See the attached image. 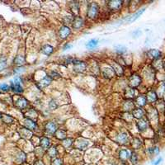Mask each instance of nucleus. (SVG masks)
Segmentation results:
<instances>
[{"mask_svg":"<svg viewBox=\"0 0 165 165\" xmlns=\"http://www.w3.org/2000/svg\"><path fill=\"white\" fill-rule=\"evenodd\" d=\"M111 68H113V70L115 71V74H117L118 76H122L123 73H124V69L118 63L114 62L111 65Z\"/></svg>","mask_w":165,"mask_h":165,"instance_id":"obj_19","label":"nucleus"},{"mask_svg":"<svg viewBox=\"0 0 165 165\" xmlns=\"http://www.w3.org/2000/svg\"><path fill=\"white\" fill-rule=\"evenodd\" d=\"M163 162V158L162 157H159L156 160H154L153 162L151 163V164L152 165H160L161 163Z\"/></svg>","mask_w":165,"mask_h":165,"instance_id":"obj_42","label":"nucleus"},{"mask_svg":"<svg viewBox=\"0 0 165 165\" xmlns=\"http://www.w3.org/2000/svg\"><path fill=\"white\" fill-rule=\"evenodd\" d=\"M164 83H165V79H164Z\"/></svg>","mask_w":165,"mask_h":165,"instance_id":"obj_51","label":"nucleus"},{"mask_svg":"<svg viewBox=\"0 0 165 165\" xmlns=\"http://www.w3.org/2000/svg\"><path fill=\"white\" fill-rule=\"evenodd\" d=\"M3 121L6 123H12L13 121V118L9 117L8 115H4V116H3Z\"/></svg>","mask_w":165,"mask_h":165,"instance_id":"obj_39","label":"nucleus"},{"mask_svg":"<svg viewBox=\"0 0 165 165\" xmlns=\"http://www.w3.org/2000/svg\"><path fill=\"white\" fill-rule=\"evenodd\" d=\"M147 54H148V56L153 60H159V59H161V57H162V52L159 51V50H156V49L149 50L148 53H147Z\"/></svg>","mask_w":165,"mask_h":165,"instance_id":"obj_7","label":"nucleus"},{"mask_svg":"<svg viewBox=\"0 0 165 165\" xmlns=\"http://www.w3.org/2000/svg\"><path fill=\"white\" fill-rule=\"evenodd\" d=\"M128 140V135L125 132H121L116 137V141L120 145H125Z\"/></svg>","mask_w":165,"mask_h":165,"instance_id":"obj_11","label":"nucleus"},{"mask_svg":"<svg viewBox=\"0 0 165 165\" xmlns=\"http://www.w3.org/2000/svg\"><path fill=\"white\" fill-rule=\"evenodd\" d=\"M73 141H74V139H65L63 140V145L65 147V148H69L70 146L73 144Z\"/></svg>","mask_w":165,"mask_h":165,"instance_id":"obj_36","label":"nucleus"},{"mask_svg":"<svg viewBox=\"0 0 165 165\" xmlns=\"http://www.w3.org/2000/svg\"><path fill=\"white\" fill-rule=\"evenodd\" d=\"M7 60L6 59H0V72L3 71L7 67Z\"/></svg>","mask_w":165,"mask_h":165,"instance_id":"obj_37","label":"nucleus"},{"mask_svg":"<svg viewBox=\"0 0 165 165\" xmlns=\"http://www.w3.org/2000/svg\"><path fill=\"white\" fill-rule=\"evenodd\" d=\"M122 3H123V1H120V0L109 1L108 8L111 9V11H117V10H119V9L121 8Z\"/></svg>","mask_w":165,"mask_h":165,"instance_id":"obj_9","label":"nucleus"},{"mask_svg":"<svg viewBox=\"0 0 165 165\" xmlns=\"http://www.w3.org/2000/svg\"><path fill=\"white\" fill-rule=\"evenodd\" d=\"M145 9H146V8H143V9H139V10H138V11L136 12H135L134 14L131 15V17H127V18H125V20L128 23H134L135 21L136 20V19H138L141 15L145 12Z\"/></svg>","mask_w":165,"mask_h":165,"instance_id":"obj_6","label":"nucleus"},{"mask_svg":"<svg viewBox=\"0 0 165 165\" xmlns=\"http://www.w3.org/2000/svg\"><path fill=\"white\" fill-rule=\"evenodd\" d=\"M163 69L165 70V61H163Z\"/></svg>","mask_w":165,"mask_h":165,"instance_id":"obj_49","label":"nucleus"},{"mask_svg":"<svg viewBox=\"0 0 165 165\" xmlns=\"http://www.w3.org/2000/svg\"><path fill=\"white\" fill-rule=\"evenodd\" d=\"M1 117H2V115H1V113H0V118H1Z\"/></svg>","mask_w":165,"mask_h":165,"instance_id":"obj_50","label":"nucleus"},{"mask_svg":"<svg viewBox=\"0 0 165 165\" xmlns=\"http://www.w3.org/2000/svg\"><path fill=\"white\" fill-rule=\"evenodd\" d=\"M140 34H141V31H140V30H136V31H135L134 32H133V37H138L140 36Z\"/></svg>","mask_w":165,"mask_h":165,"instance_id":"obj_45","label":"nucleus"},{"mask_svg":"<svg viewBox=\"0 0 165 165\" xmlns=\"http://www.w3.org/2000/svg\"><path fill=\"white\" fill-rule=\"evenodd\" d=\"M129 159H130V161H131L132 165H136L139 162V155L135 151L131 152V156H130Z\"/></svg>","mask_w":165,"mask_h":165,"instance_id":"obj_25","label":"nucleus"},{"mask_svg":"<svg viewBox=\"0 0 165 165\" xmlns=\"http://www.w3.org/2000/svg\"><path fill=\"white\" fill-rule=\"evenodd\" d=\"M45 129L48 135H54L57 131V125L54 122H48L45 125Z\"/></svg>","mask_w":165,"mask_h":165,"instance_id":"obj_12","label":"nucleus"},{"mask_svg":"<svg viewBox=\"0 0 165 165\" xmlns=\"http://www.w3.org/2000/svg\"><path fill=\"white\" fill-rule=\"evenodd\" d=\"M70 33H71L70 29L66 26H61V28H60V31H59V36H60L61 39H66V38H68V37L70 35Z\"/></svg>","mask_w":165,"mask_h":165,"instance_id":"obj_13","label":"nucleus"},{"mask_svg":"<svg viewBox=\"0 0 165 165\" xmlns=\"http://www.w3.org/2000/svg\"><path fill=\"white\" fill-rule=\"evenodd\" d=\"M142 82V79L139 76V74H134L129 78V85L132 88L139 87Z\"/></svg>","mask_w":165,"mask_h":165,"instance_id":"obj_3","label":"nucleus"},{"mask_svg":"<svg viewBox=\"0 0 165 165\" xmlns=\"http://www.w3.org/2000/svg\"><path fill=\"white\" fill-rule=\"evenodd\" d=\"M40 145L43 149H49L50 148V139L47 137H42L40 140Z\"/></svg>","mask_w":165,"mask_h":165,"instance_id":"obj_24","label":"nucleus"},{"mask_svg":"<svg viewBox=\"0 0 165 165\" xmlns=\"http://www.w3.org/2000/svg\"><path fill=\"white\" fill-rule=\"evenodd\" d=\"M114 49H115V51H116V52H117V54H125V52L127 51V48H126L125 46H123V45H117V46H114Z\"/></svg>","mask_w":165,"mask_h":165,"instance_id":"obj_26","label":"nucleus"},{"mask_svg":"<svg viewBox=\"0 0 165 165\" xmlns=\"http://www.w3.org/2000/svg\"><path fill=\"white\" fill-rule=\"evenodd\" d=\"M26 62V60H25V58L22 55H17L16 56V58L14 59V64L15 65H17L18 66H21L24 65Z\"/></svg>","mask_w":165,"mask_h":165,"instance_id":"obj_29","label":"nucleus"},{"mask_svg":"<svg viewBox=\"0 0 165 165\" xmlns=\"http://www.w3.org/2000/svg\"><path fill=\"white\" fill-rule=\"evenodd\" d=\"M135 102H136V104L140 107H145L147 103H148V101H147V98H146V96L145 95H139V96H137L136 99H135Z\"/></svg>","mask_w":165,"mask_h":165,"instance_id":"obj_18","label":"nucleus"},{"mask_svg":"<svg viewBox=\"0 0 165 165\" xmlns=\"http://www.w3.org/2000/svg\"><path fill=\"white\" fill-rule=\"evenodd\" d=\"M157 94H158V97L160 96V97H163L165 93V83L164 82H162L160 83V85L159 86V88L157 90Z\"/></svg>","mask_w":165,"mask_h":165,"instance_id":"obj_30","label":"nucleus"},{"mask_svg":"<svg viewBox=\"0 0 165 165\" xmlns=\"http://www.w3.org/2000/svg\"><path fill=\"white\" fill-rule=\"evenodd\" d=\"M83 23H84V22H83V19H82V17H76L74 19V21H73L72 25H73V27H74V29L78 30V29H80L83 26Z\"/></svg>","mask_w":165,"mask_h":165,"instance_id":"obj_17","label":"nucleus"},{"mask_svg":"<svg viewBox=\"0 0 165 165\" xmlns=\"http://www.w3.org/2000/svg\"><path fill=\"white\" fill-rule=\"evenodd\" d=\"M136 127L139 132H145V131H147L149 128L148 121H147L146 120L140 119L139 121L136 123Z\"/></svg>","mask_w":165,"mask_h":165,"instance_id":"obj_10","label":"nucleus"},{"mask_svg":"<svg viewBox=\"0 0 165 165\" xmlns=\"http://www.w3.org/2000/svg\"><path fill=\"white\" fill-rule=\"evenodd\" d=\"M74 64V70L77 73H82L85 71L87 68V64L84 61H80V60H74L73 61Z\"/></svg>","mask_w":165,"mask_h":165,"instance_id":"obj_4","label":"nucleus"},{"mask_svg":"<svg viewBox=\"0 0 165 165\" xmlns=\"http://www.w3.org/2000/svg\"><path fill=\"white\" fill-rule=\"evenodd\" d=\"M41 52H42V54H44L46 56H49L54 52V48L50 45H45L41 48Z\"/></svg>","mask_w":165,"mask_h":165,"instance_id":"obj_21","label":"nucleus"},{"mask_svg":"<svg viewBox=\"0 0 165 165\" xmlns=\"http://www.w3.org/2000/svg\"><path fill=\"white\" fill-rule=\"evenodd\" d=\"M154 62L153 64V68L154 69H157V70H160V69H163V62L162 60L159 59V60H154Z\"/></svg>","mask_w":165,"mask_h":165,"instance_id":"obj_28","label":"nucleus"},{"mask_svg":"<svg viewBox=\"0 0 165 165\" xmlns=\"http://www.w3.org/2000/svg\"><path fill=\"white\" fill-rule=\"evenodd\" d=\"M132 146L135 149H138L142 146V141L139 138H135L132 141Z\"/></svg>","mask_w":165,"mask_h":165,"instance_id":"obj_31","label":"nucleus"},{"mask_svg":"<svg viewBox=\"0 0 165 165\" xmlns=\"http://www.w3.org/2000/svg\"><path fill=\"white\" fill-rule=\"evenodd\" d=\"M125 96L126 98H128V99H132V98H134L135 97V91L134 88H128L125 89Z\"/></svg>","mask_w":165,"mask_h":165,"instance_id":"obj_22","label":"nucleus"},{"mask_svg":"<svg viewBox=\"0 0 165 165\" xmlns=\"http://www.w3.org/2000/svg\"><path fill=\"white\" fill-rule=\"evenodd\" d=\"M72 47H73V46L70 45V44H65V45L64 46V47H63V51H67V50L71 49Z\"/></svg>","mask_w":165,"mask_h":165,"instance_id":"obj_46","label":"nucleus"},{"mask_svg":"<svg viewBox=\"0 0 165 165\" xmlns=\"http://www.w3.org/2000/svg\"><path fill=\"white\" fill-rule=\"evenodd\" d=\"M25 126L28 130H35L37 128V123L34 122L32 120L29 119V118H26L25 119Z\"/></svg>","mask_w":165,"mask_h":165,"instance_id":"obj_23","label":"nucleus"},{"mask_svg":"<svg viewBox=\"0 0 165 165\" xmlns=\"http://www.w3.org/2000/svg\"><path fill=\"white\" fill-rule=\"evenodd\" d=\"M102 71H103V77L105 79H111L116 75L115 71L111 67H104Z\"/></svg>","mask_w":165,"mask_h":165,"instance_id":"obj_8","label":"nucleus"},{"mask_svg":"<svg viewBox=\"0 0 165 165\" xmlns=\"http://www.w3.org/2000/svg\"><path fill=\"white\" fill-rule=\"evenodd\" d=\"M47 153H48L49 156L51 157V158H55L57 156V154H58V152H57V149L54 147V146H52L51 148L48 149V151H47Z\"/></svg>","mask_w":165,"mask_h":165,"instance_id":"obj_32","label":"nucleus"},{"mask_svg":"<svg viewBox=\"0 0 165 165\" xmlns=\"http://www.w3.org/2000/svg\"><path fill=\"white\" fill-rule=\"evenodd\" d=\"M116 165H127L126 164V163L125 161H120L119 163H117Z\"/></svg>","mask_w":165,"mask_h":165,"instance_id":"obj_47","label":"nucleus"},{"mask_svg":"<svg viewBox=\"0 0 165 165\" xmlns=\"http://www.w3.org/2000/svg\"><path fill=\"white\" fill-rule=\"evenodd\" d=\"M52 81V79L51 76H45L42 79L40 80L39 82L37 83V87L40 89H43V88H46L47 86L51 84V82Z\"/></svg>","mask_w":165,"mask_h":165,"instance_id":"obj_5","label":"nucleus"},{"mask_svg":"<svg viewBox=\"0 0 165 165\" xmlns=\"http://www.w3.org/2000/svg\"><path fill=\"white\" fill-rule=\"evenodd\" d=\"M27 104H28V102H27V100H26V98H24V97L18 98V99L17 100V102H16V107L20 109L26 108Z\"/></svg>","mask_w":165,"mask_h":165,"instance_id":"obj_20","label":"nucleus"},{"mask_svg":"<svg viewBox=\"0 0 165 165\" xmlns=\"http://www.w3.org/2000/svg\"><path fill=\"white\" fill-rule=\"evenodd\" d=\"M63 162L62 160H60V159H55L52 161L51 165H62Z\"/></svg>","mask_w":165,"mask_h":165,"instance_id":"obj_44","label":"nucleus"},{"mask_svg":"<svg viewBox=\"0 0 165 165\" xmlns=\"http://www.w3.org/2000/svg\"><path fill=\"white\" fill-rule=\"evenodd\" d=\"M24 71H25V68H24V67H21V66H19V67H17V68H16L14 69V74H22V73H23Z\"/></svg>","mask_w":165,"mask_h":165,"instance_id":"obj_40","label":"nucleus"},{"mask_svg":"<svg viewBox=\"0 0 165 165\" xmlns=\"http://www.w3.org/2000/svg\"><path fill=\"white\" fill-rule=\"evenodd\" d=\"M99 7L96 3H90L88 9V17L90 19H95L98 15Z\"/></svg>","mask_w":165,"mask_h":165,"instance_id":"obj_2","label":"nucleus"},{"mask_svg":"<svg viewBox=\"0 0 165 165\" xmlns=\"http://www.w3.org/2000/svg\"><path fill=\"white\" fill-rule=\"evenodd\" d=\"M98 45V40L97 39H92L89 41H88V43L86 44V47L88 50H93L94 49L96 46Z\"/></svg>","mask_w":165,"mask_h":165,"instance_id":"obj_27","label":"nucleus"},{"mask_svg":"<svg viewBox=\"0 0 165 165\" xmlns=\"http://www.w3.org/2000/svg\"><path fill=\"white\" fill-rule=\"evenodd\" d=\"M26 160V154H24L23 152H21L20 154L17 156V162L18 163H22L25 161Z\"/></svg>","mask_w":165,"mask_h":165,"instance_id":"obj_33","label":"nucleus"},{"mask_svg":"<svg viewBox=\"0 0 165 165\" xmlns=\"http://www.w3.org/2000/svg\"><path fill=\"white\" fill-rule=\"evenodd\" d=\"M145 111L143 110L141 107H137V108H135L132 111V115H133V117L135 118H136V119H142L144 116H145Z\"/></svg>","mask_w":165,"mask_h":165,"instance_id":"obj_15","label":"nucleus"},{"mask_svg":"<svg viewBox=\"0 0 165 165\" xmlns=\"http://www.w3.org/2000/svg\"><path fill=\"white\" fill-rule=\"evenodd\" d=\"M119 159L121 160V161H125V160H127L131 156V152L127 149H121L119 151Z\"/></svg>","mask_w":165,"mask_h":165,"instance_id":"obj_16","label":"nucleus"},{"mask_svg":"<svg viewBox=\"0 0 165 165\" xmlns=\"http://www.w3.org/2000/svg\"><path fill=\"white\" fill-rule=\"evenodd\" d=\"M55 135H56L57 138L60 139H65L66 137V133L64 131H61V130L57 131L56 132H55Z\"/></svg>","mask_w":165,"mask_h":165,"instance_id":"obj_34","label":"nucleus"},{"mask_svg":"<svg viewBox=\"0 0 165 165\" xmlns=\"http://www.w3.org/2000/svg\"><path fill=\"white\" fill-rule=\"evenodd\" d=\"M146 151H147L149 155L154 156V146H153V147H149V148L146 149Z\"/></svg>","mask_w":165,"mask_h":165,"instance_id":"obj_41","label":"nucleus"},{"mask_svg":"<svg viewBox=\"0 0 165 165\" xmlns=\"http://www.w3.org/2000/svg\"><path fill=\"white\" fill-rule=\"evenodd\" d=\"M88 145H89V142L87 140H84V141H81L79 142V144H78L77 147L80 149H85L87 147H88Z\"/></svg>","mask_w":165,"mask_h":165,"instance_id":"obj_35","label":"nucleus"},{"mask_svg":"<svg viewBox=\"0 0 165 165\" xmlns=\"http://www.w3.org/2000/svg\"><path fill=\"white\" fill-rule=\"evenodd\" d=\"M125 105H127V107H125V111H131V110H134V104L131 101H129V102H126L125 103Z\"/></svg>","mask_w":165,"mask_h":165,"instance_id":"obj_38","label":"nucleus"},{"mask_svg":"<svg viewBox=\"0 0 165 165\" xmlns=\"http://www.w3.org/2000/svg\"><path fill=\"white\" fill-rule=\"evenodd\" d=\"M158 94L155 91H153L151 90L147 93L146 95V98H147V101H148L149 103H154L155 102H157L158 100Z\"/></svg>","mask_w":165,"mask_h":165,"instance_id":"obj_14","label":"nucleus"},{"mask_svg":"<svg viewBox=\"0 0 165 165\" xmlns=\"http://www.w3.org/2000/svg\"><path fill=\"white\" fill-rule=\"evenodd\" d=\"M9 86L7 84V83H2L1 85H0V90H2V91H9Z\"/></svg>","mask_w":165,"mask_h":165,"instance_id":"obj_43","label":"nucleus"},{"mask_svg":"<svg viewBox=\"0 0 165 165\" xmlns=\"http://www.w3.org/2000/svg\"><path fill=\"white\" fill-rule=\"evenodd\" d=\"M36 165H45V164H44V163H43L42 161H38V162L36 163Z\"/></svg>","mask_w":165,"mask_h":165,"instance_id":"obj_48","label":"nucleus"},{"mask_svg":"<svg viewBox=\"0 0 165 165\" xmlns=\"http://www.w3.org/2000/svg\"><path fill=\"white\" fill-rule=\"evenodd\" d=\"M11 83H10V85H11V88L12 90L15 93H23V86H22V79H21L19 76H17V77H15V79L13 80H12Z\"/></svg>","mask_w":165,"mask_h":165,"instance_id":"obj_1","label":"nucleus"}]
</instances>
